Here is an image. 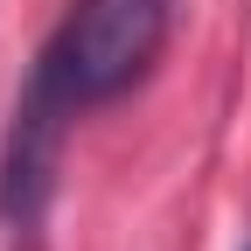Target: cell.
Wrapping results in <instances>:
<instances>
[{"label": "cell", "mask_w": 251, "mask_h": 251, "mask_svg": "<svg viewBox=\"0 0 251 251\" xmlns=\"http://www.w3.org/2000/svg\"><path fill=\"white\" fill-rule=\"evenodd\" d=\"M161 49H168V0H70V14L35 56L28 98L77 119L91 105L126 98Z\"/></svg>", "instance_id": "1"}]
</instances>
